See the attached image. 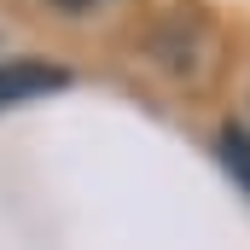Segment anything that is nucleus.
Returning <instances> with one entry per match:
<instances>
[{
	"instance_id": "obj_1",
	"label": "nucleus",
	"mask_w": 250,
	"mask_h": 250,
	"mask_svg": "<svg viewBox=\"0 0 250 250\" xmlns=\"http://www.w3.org/2000/svg\"><path fill=\"white\" fill-rule=\"evenodd\" d=\"M64 82H70V76L53 70V64L12 59V64H0V111H6V105H23V99H35V93H53Z\"/></svg>"
},
{
	"instance_id": "obj_2",
	"label": "nucleus",
	"mask_w": 250,
	"mask_h": 250,
	"mask_svg": "<svg viewBox=\"0 0 250 250\" xmlns=\"http://www.w3.org/2000/svg\"><path fill=\"white\" fill-rule=\"evenodd\" d=\"M221 157H227V169H233V175L250 187V134L227 128V134H221Z\"/></svg>"
},
{
	"instance_id": "obj_3",
	"label": "nucleus",
	"mask_w": 250,
	"mask_h": 250,
	"mask_svg": "<svg viewBox=\"0 0 250 250\" xmlns=\"http://www.w3.org/2000/svg\"><path fill=\"white\" fill-rule=\"evenodd\" d=\"M59 12H87V6H99V0H53Z\"/></svg>"
}]
</instances>
